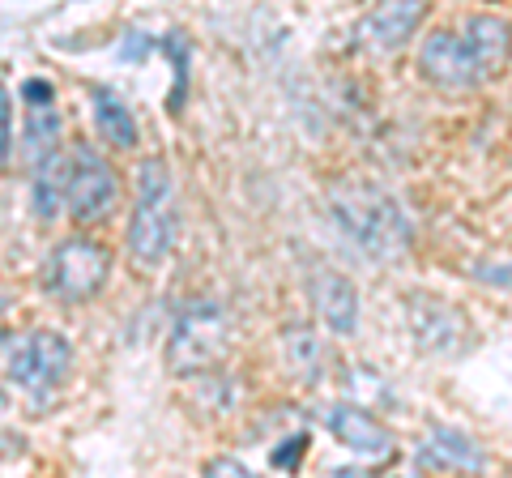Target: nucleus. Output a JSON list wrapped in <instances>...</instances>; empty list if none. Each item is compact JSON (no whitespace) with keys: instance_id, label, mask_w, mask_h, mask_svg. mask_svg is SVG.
<instances>
[{"instance_id":"nucleus-1","label":"nucleus","mask_w":512,"mask_h":478,"mask_svg":"<svg viewBox=\"0 0 512 478\" xmlns=\"http://www.w3.org/2000/svg\"><path fill=\"white\" fill-rule=\"evenodd\" d=\"M329 210L342 222V231L376 261H393L410 248V222L384 188L367 180H342L329 193Z\"/></svg>"},{"instance_id":"nucleus-2","label":"nucleus","mask_w":512,"mask_h":478,"mask_svg":"<svg viewBox=\"0 0 512 478\" xmlns=\"http://www.w3.org/2000/svg\"><path fill=\"white\" fill-rule=\"evenodd\" d=\"M175 184L163 158H146L137 167V205L128 218V257L137 269H154L167 261L175 244Z\"/></svg>"},{"instance_id":"nucleus-3","label":"nucleus","mask_w":512,"mask_h":478,"mask_svg":"<svg viewBox=\"0 0 512 478\" xmlns=\"http://www.w3.org/2000/svg\"><path fill=\"white\" fill-rule=\"evenodd\" d=\"M231 338V316L218 299H192V304L175 316L171 338H167V372L171 376H201L214 372L222 355H227Z\"/></svg>"},{"instance_id":"nucleus-4","label":"nucleus","mask_w":512,"mask_h":478,"mask_svg":"<svg viewBox=\"0 0 512 478\" xmlns=\"http://www.w3.org/2000/svg\"><path fill=\"white\" fill-rule=\"evenodd\" d=\"M107 278H111V252L99 239H86V235L60 239L43 265V286L60 304H86V299L103 291Z\"/></svg>"},{"instance_id":"nucleus-5","label":"nucleus","mask_w":512,"mask_h":478,"mask_svg":"<svg viewBox=\"0 0 512 478\" xmlns=\"http://www.w3.org/2000/svg\"><path fill=\"white\" fill-rule=\"evenodd\" d=\"M120 201L116 171L107 167L103 154H94L90 146H77L69 158V175H64V210L73 214V222L94 227L103 222Z\"/></svg>"},{"instance_id":"nucleus-6","label":"nucleus","mask_w":512,"mask_h":478,"mask_svg":"<svg viewBox=\"0 0 512 478\" xmlns=\"http://www.w3.org/2000/svg\"><path fill=\"white\" fill-rule=\"evenodd\" d=\"M73 346L56 329H35L9 350V380L26 393H47L69 376Z\"/></svg>"},{"instance_id":"nucleus-7","label":"nucleus","mask_w":512,"mask_h":478,"mask_svg":"<svg viewBox=\"0 0 512 478\" xmlns=\"http://www.w3.org/2000/svg\"><path fill=\"white\" fill-rule=\"evenodd\" d=\"M406 321H410V333L423 355H453V350H461L470 338L466 316L448 304V299H436V295H410Z\"/></svg>"},{"instance_id":"nucleus-8","label":"nucleus","mask_w":512,"mask_h":478,"mask_svg":"<svg viewBox=\"0 0 512 478\" xmlns=\"http://www.w3.org/2000/svg\"><path fill=\"white\" fill-rule=\"evenodd\" d=\"M419 69L440 90H474L478 82H487L474 65L466 39H461V30H431L427 43L419 47Z\"/></svg>"},{"instance_id":"nucleus-9","label":"nucleus","mask_w":512,"mask_h":478,"mask_svg":"<svg viewBox=\"0 0 512 478\" xmlns=\"http://www.w3.org/2000/svg\"><path fill=\"white\" fill-rule=\"evenodd\" d=\"M325 427L333 432V440H342L346 449L359 453V457L384 461V457L397 453L393 432H389V427H384L367 406H359V402H338V406H329V410H325Z\"/></svg>"},{"instance_id":"nucleus-10","label":"nucleus","mask_w":512,"mask_h":478,"mask_svg":"<svg viewBox=\"0 0 512 478\" xmlns=\"http://www.w3.org/2000/svg\"><path fill=\"white\" fill-rule=\"evenodd\" d=\"M423 18H427V0H380L363 18L359 39L372 52H397V47L410 43V35L419 30Z\"/></svg>"},{"instance_id":"nucleus-11","label":"nucleus","mask_w":512,"mask_h":478,"mask_svg":"<svg viewBox=\"0 0 512 478\" xmlns=\"http://www.w3.org/2000/svg\"><path fill=\"white\" fill-rule=\"evenodd\" d=\"M308 295L316 312L325 316V325L333 333H355L359 325V291L355 282L342 278L338 269H316V274L308 278Z\"/></svg>"},{"instance_id":"nucleus-12","label":"nucleus","mask_w":512,"mask_h":478,"mask_svg":"<svg viewBox=\"0 0 512 478\" xmlns=\"http://www.w3.org/2000/svg\"><path fill=\"white\" fill-rule=\"evenodd\" d=\"M282 359L299 385H320V376L329 368V342L320 338L316 325H286L282 329Z\"/></svg>"},{"instance_id":"nucleus-13","label":"nucleus","mask_w":512,"mask_h":478,"mask_svg":"<svg viewBox=\"0 0 512 478\" xmlns=\"http://www.w3.org/2000/svg\"><path fill=\"white\" fill-rule=\"evenodd\" d=\"M423 470H483V453L466 432H453V427H431V436L419 453H414Z\"/></svg>"},{"instance_id":"nucleus-14","label":"nucleus","mask_w":512,"mask_h":478,"mask_svg":"<svg viewBox=\"0 0 512 478\" xmlns=\"http://www.w3.org/2000/svg\"><path fill=\"white\" fill-rule=\"evenodd\" d=\"M461 39H466L474 65H478V73H483V77H495L504 69V60H508V22L504 18L478 13V18L466 22Z\"/></svg>"},{"instance_id":"nucleus-15","label":"nucleus","mask_w":512,"mask_h":478,"mask_svg":"<svg viewBox=\"0 0 512 478\" xmlns=\"http://www.w3.org/2000/svg\"><path fill=\"white\" fill-rule=\"evenodd\" d=\"M90 111H94V133H99L107 146H116V150L137 146V120H133V111H128V103L120 99V94L94 86L90 90Z\"/></svg>"},{"instance_id":"nucleus-16","label":"nucleus","mask_w":512,"mask_h":478,"mask_svg":"<svg viewBox=\"0 0 512 478\" xmlns=\"http://www.w3.org/2000/svg\"><path fill=\"white\" fill-rule=\"evenodd\" d=\"M30 171H35V193H30L35 197V214L43 222H56L64 210V175H69V163H64L60 154H47L43 163H35Z\"/></svg>"},{"instance_id":"nucleus-17","label":"nucleus","mask_w":512,"mask_h":478,"mask_svg":"<svg viewBox=\"0 0 512 478\" xmlns=\"http://www.w3.org/2000/svg\"><path fill=\"white\" fill-rule=\"evenodd\" d=\"M56 137H60V116H56V103H47V107H26L22 154H26V163H30V167L43 163L47 154H56Z\"/></svg>"},{"instance_id":"nucleus-18","label":"nucleus","mask_w":512,"mask_h":478,"mask_svg":"<svg viewBox=\"0 0 512 478\" xmlns=\"http://www.w3.org/2000/svg\"><path fill=\"white\" fill-rule=\"evenodd\" d=\"M342 385L359 397V406H372L376 397H389V389H384V380L376 376V368H350L342 376Z\"/></svg>"},{"instance_id":"nucleus-19","label":"nucleus","mask_w":512,"mask_h":478,"mask_svg":"<svg viewBox=\"0 0 512 478\" xmlns=\"http://www.w3.org/2000/svg\"><path fill=\"white\" fill-rule=\"evenodd\" d=\"M163 52L171 56V65H175L171 111H180V107H184V82H188V43H184V35H167V39H163Z\"/></svg>"},{"instance_id":"nucleus-20","label":"nucleus","mask_w":512,"mask_h":478,"mask_svg":"<svg viewBox=\"0 0 512 478\" xmlns=\"http://www.w3.org/2000/svg\"><path fill=\"white\" fill-rule=\"evenodd\" d=\"M9 150H13V99L9 86L0 82V167L9 163Z\"/></svg>"},{"instance_id":"nucleus-21","label":"nucleus","mask_w":512,"mask_h":478,"mask_svg":"<svg viewBox=\"0 0 512 478\" xmlns=\"http://www.w3.org/2000/svg\"><path fill=\"white\" fill-rule=\"evenodd\" d=\"M303 453H308V436H291V440H286V444H278V449L274 453H269V466H274V470H286V466H299V461H303Z\"/></svg>"},{"instance_id":"nucleus-22","label":"nucleus","mask_w":512,"mask_h":478,"mask_svg":"<svg viewBox=\"0 0 512 478\" xmlns=\"http://www.w3.org/2000/svg\"><path fill=\"white\" fill-rule=\"evenodd\" d=\"M22 99H26V107H47V103H56V90H52V82H43V77H30L22 86Z\"/></svg>"},{"instance_id":"nucleus-23","label":"nucleus","mask_w":512,"mask_h":478,"mask_svg":"<svg viewBox=\"0 0 512 478\" xmlns=\"http://www.w3.org/2000/svg\"><path fill=\"white\" fill-rule=\"evenodd\" d=\"M150 47H154V43L141 35V30H128V39H124V47H120V60H124V65H137V60L146 56Z\"/></svg>"},{"instance_id":"nucleus-24","label":"nucleus","mask_w":512,"mask_h":478,"mask_svg":"<svg viewBox=\"0 0 512 478\" xmlns=\"http://www.w3.org/2000/svg\"><path fill=\"white\" fill-rule=\"evenodd\" d=\"M205 474H231V478H244L248 474V466H244V461H235V457H214L210 461V466H205Z\"/></svg>"},{"instance_id":"nucleus-25","label":"nucleus","mask_w":512,"mask_h":478,"mask_svg":"<svg viewBox=\"0 0 512 478\" xmlns=\"http://www.w3.org/2000/svg\"><path fill=\"white\" fill-rule=\"evenodd\" d=\"M9 406V389H5V380H0V410Z\"/></svg>"},{"instance_id":"nucleus-26","label":"nucleus","mask_w":512,"mask_h":478,"mask_svg":"<svg viewBox=\"0 0 512 478\" xmlns=\"http://www.w3.org/2000/svg\"><path fill=\"white\" fill-rule=\"evenodd\" d=\"M0 321H5V299H0Z\"/></svg>"}]
</instances>
